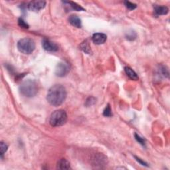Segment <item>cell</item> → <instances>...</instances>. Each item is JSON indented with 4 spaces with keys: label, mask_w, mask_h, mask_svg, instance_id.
Listing matches in <instances>:
<instances>
[{
    "label": "cell",
    "mask_w": 170,
    "mask_h": 170,
    "mask_svg": "<svg viewBox=\"0 0 170 170\" xmlns=\"http://www.w3.org/2000/svg\"><path fill=\"white\" fill-rule=\"evenodd\" d=\"M67 98V91L62 85L56 84L51 87L48 90L47 100L53 106H59Z\"/></svg>",
    "instance_id": "cell-1"
},
{
    "label": "cell",
    "mask_w": 170,
    "mask_h": 170,
    "mask_svg": "<svg viewBox=\"0 0 170 170\" xmlns=\"http://www.w3.org/2000/svg\"><path fill=\"white\" fill-rule=\"evenodd\" d=\"M20 93L26 97H33L38 92V85L33 80H28L23 82L19 87Z\"/></svg>",
    "instance_id": "cell-2"
},
{
    "label": "cell",
    "mask_w": 170,
    "mask_h": 170,
    "mask_svg": "<svg viewBox=\"0 0 170 170\" xmlns=\"http://www.w3.org/2000/svg\"><path fill=\"white\" fill-rule=\"evenodd\" d=\"M67 114L63 110H57L51 114L50 116L49 123L53 127L61 126L66 123Z\"/></svg>",
    "instance_id": "cell-3"
},
{
    "label": "cell",
    "mask_w": 170,
    "mask_h": 170,
    "mask_svg": "<svg viewBox=\"0 0 170 170\" xmlns=\"http://www.w3.org/2000/svg\"><path fill=\"white\" fill-rule=\"evenodd\" d=\"M18 49L20 52L25 54V55H29L35 50V43L31 39L23 38L20 39L18 41Z\"/></svg>",
    "instance_id": "cell-4"
},
{
    "label": "cell",
    "mask_w": 170,
    "mask_h": 170,
    "mask_svg": "<svg viewBox=\"0 0 170 170\" xmlns=\"http://www.w3.org/2000/svg\"><path fill=\"white\" fill-rule=\"evenodd\" d=\"M70 70L69 64L66 62H60L57 64L55 69V74L58 77H63L68 74Z\"/></svg>",
    "instance_id": "cell-5"
},
{
    "label": "cell",
    "mask_w": 170,
    "mask_h": 170,
    "mask_svg": "<svg viewBox=\"0 0 170 170\" xmlns=\"http://www.w3.org/2000/svg\"><path fill=\"white\" fill-rule=\"evenodd\" d=\"M45 5L46 2L45 1H32L28 3V8L30 11L37 12L43 9Z\"/></svg>",
    "instance_id": "cell-6"
},
{
    "label": "cell",
    "mask_w": 170,
    "mask_h": 170,
    "mask_svg": "<svg viewBox=\"0 0 170 170\" xmlns=\"http://www.w3.org/2000/svg\"><path fill=\"white\" fill-rule=\"evenodd\" d=\"M43 48L47 51L49 52H55L59 50V47L56 43L51 41L49 39H43L42 41Z\"/></svg>",
    "instance_id": "cell-7"
},
{
    "label": "cell",
    "mask_w": 170,
    "mask_h": 170,
    "mask_svg": "<svg viewBox=\"0 0 170 170\" xmlns=\"http://www.w3.org/2000/svg\"><path fill=\"white\" fill-rule=\"evenodd\" d=\"M107 39V36L104 33H94L92 37V40L94 44L96 45H102V44L106 42Z\"/></svg>",
    "instance_id": "cell-8"
},
{
    "label": "cell",
    "mask_w": 170,
    "mask_h": 170,
    "mask_svg": "<svg viewBox=\"0 0 170 170\" xmlns=\"http://www.w3.org/2000/svg\"><path fill=\"white\" fill-rule=\"evenodd\" d=\"M69 21L73 26L77 28H80L82 27V22L81 19L75 15H72L69 17Z\"/></svg>",
    "instance_id": "cell-9"
},
{
    "label": "cell",
    "mask_w": 170,
    "mask_h": 170,
    "mask_svg": "<svg viewBox=\"0 0 170 170\" xmlns=\"http://www.w3.org/2000/svg\"><path fill=\"white\" fill-rule=\"evenodd\" d=\"M124 70L126 74H127V76L130 78V79L133 80H138V76L137 75V74L136 73L134 70L133 69H131L130 67H124Z\"/></svg>",
    "instance_id": "cell-10"
},
{
    "label": "cell",
    "mask_w": 170,
    "mask_h": 170,
    "mask_svg": "<svg viewBox=\"0 0 170 170\" xmlns=\"http://www.w3.org/2000/svg\"><path fill=\"white\" fill-rule=\"evenodd\" d=\"M154 11L156 14L158 15H166L169 12V9L168 7H166V6L155 5L154 6Z\"/></svg>",
    "instance_id": "cell-11"
},
{
    "label": "cell",
    "mask_w": 170,
    "mask_h": 170,
    "mask_svg": "<svg viewBox=\"0 0 170 170\" xmlns=\"http://www.w3.org/2000/svg\"><path fill=\"white\" fill-rule=\"evenodd\" d=\"M57 168L60 169H70V163L65 159H61L58 162Z\"/></svg>",
    "instance_id": "cell-12"
},
{
    "label": "cell",
    "mask_w": 170,
    "mask_h": 170,
    "mask_svg": "<svg viewBox=\"0 0 170 170\" xmlns=\"http://www.w3.org/2000/svg\"><path fill=\"white\" fill-rule=\"evenodd\" d=\"M67 3H69L70 5V6L71 7V8H72L74 11H85L84 9L83 8H82L80 5H79V4H77V3L75 2H66Z\"/></svg>",
    "instance_id": "cell-13"
},
{
    "label": "cell",
    "mask_w": 170,
    "mask_h": 170,
    "mask_svg": "<svg viewBox=\"0 0 170 170\" xmlns=\"http://www.w3.org/2000/svg\"><path fill=\"white\" fill-rule=\"evenodd\" d=\"M80 47H81L80 49H82L84 53H86L87 54H90V53H91L90 47L89 44H88V43L87 41L81 44Z\"/></svg>",
    "instance_id": "cell-14"
},
{
    "label": "cell",
    "mask_w": 170,
    "mask_h": 170,
    "mask_svg": "<svg viewBox=\"0 0 170 170\" xmlns=\"http://www.w3.org/2000/svg\"><path fill=\"white\" fill-rule=\"evenodd\" d=\"M96 99L93 96H89L88 97L87 99L85 101V104L84 105L86 106L87 107H89L93 106L95 103H96Z\"/></svg>",
    "instance_id": "cell-15"
},
{
    "label": "cell",
    "mask_w": 170,
    "mask_h": 170,
    "mask_svg": "<svg viewBox=\"0 0 170 170\" xmlns=\"http://www.w3.org/2000/svg\"><path fill=\"white\" fill-rule=\"evenodd\" d=\"M8 146L5 143L3 142H1V143H0V152H1L2 157L7 152V150H8Z\"/></svg>",
    "instance_id": "cell-16"
},
{
    "label": "cell",
    "mask_w": 170,
    "mask_h": 170,
    "mask_svg": "<svg viewBox=\"0 0 170 170\" xmlns=\"http://www.w3.org/2000/svg\"><path fill=\"white\" fill-rule=\"evenodd\" d=\"M124 5L126 6V8L128 10H130V11L134 10L137 8V5H136L135 3H133L130 2H124Z\"/></svg>",
    "instance_id": "cell-17"
},
{
    "label": "cell",
    "mask_w": 170,
    "mask_h": 170,
    "mask_svg": "<svg viewBox=\"0 0 170 170\" xmlns=\"http://www.w3.org/2000/svg\"><path fill=\"white\" fill-rule=\"evenodd\" d=\"M103 115L106 117H110L113 114H112V110L109 104L107 105V106L105 108V109L103 112Z\"/></svg>",
    "instance_id": "cell-18"
},
{
    "label": "cell",
    "mask_w": 170,
    "mask_h": 170,
    "mask_svg": "<svg viewBox=\"0 0 170 170\" xmlns=\"http://www.w3.org/2000/svg\"><path fill=\"white\" fill-rule=\"evenodd\" d=\"M18 24H19V25L20 27H21V28H25V29H28L29 28V25L22 18H19V20H18Z\"/></svg>",
    "instance_id": "cell-19"
},
{
    "label": "cell",
    "mask_w": 170,
    "mask_h": 170,
    "mask_svg": "<svg viewBox=\"0 0 170 170\" xmlns=\"http://www.w3.org/2000/svg\"><path fill=\"white\" fill-rule=\"evenodd\" d=\"M134 137H135V139L140 144L142 145H145V140L143 138H141L140 136L138 135L137 134H134Z\"/></svg>",
    "instance_id": "cell-20"
},
{
    "label": "cell",
    "mask_w": 170,
    "mask_h": 170,
    "mask_svg": "<svg viewBox=\"0 0 170 170\" xmlns=\"http://www.w3.org/2000/svg\"><path fill=\"white\" fill-rule=\"evenodd\" d=\"M136 34L134 31H132L130 33H128L126 36V38L130 41L134 40V39H136Z\"/></svg>",
    "instance_id": "cell-21"
},
{
    "label": "cell",
    "mask_w": 170,
    "mask_h": 170,
    "mask_svg": "<svg viewBox=\"0 0 170 170\" xmlns=\"http://www.w3.org/2000/svg\"><path fill=\"white\" fill-rule=\"evenodd\" d=\"M135 158L136 159V161L138 162L140 164L142 165H145V166H148V164H147V163H145L144 161H143L142 160V159L140 158H137V157H135Z\"/></svg>",
    "instance_id": "cell-22"
}]
</instances>
